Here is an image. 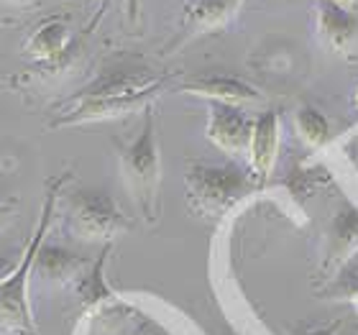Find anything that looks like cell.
I'll list each match as a JSON object with an SVG mask.
<instances>
[{"label":"cell","instance_id":"obj_1","mask_svg":"<svg viewBox=\"0 0 358 335\" xmlns=\"http://www.w3.org/2000/svg\"><path fill=\"white\" fill-rule=\"evenodd\" d=\"M69 179H72V174L64 171L62 177H54L46 182L44 205H41V215H38L36 231H34V236H31L26 248H23L21 259H18V266L13 269V274L0 284V333L36 335V320H34L31 302H29V279H31V274H34V264H36L38 251H41L46 236L52 231L59 194Z\"/></svg>","mask_w":358,"mask_h":335},{"label":"cell","instance_id":"obj_2","mask_svg":"<svg viewBox=\"0 0 358 335\" xmlns=\"http://www.w3.org/2000/svg\"><path fill=\"white\" fill-rule=\"evenodd\" d=\"M118 166L131 200L146 223L159 218V185H162V151H159L157 115L151 108L143 111V126L134 141L118 143Z\"/></svg>","mask_w":358,"mask_h":335},{"label":"cell","instance_id":"obj_3","mask_svg":"<svg viewBox=\"0 0 358 335\" xmlns=\"http://www.w3.org/2000/svg\"><path fill=\"white\" fill-rule=\"evenodd\" d=\"M187 208L200 218H223L254 194L259 185L246 169L236 164L189 162L185 174Z\"/></svg>","mask_w":358,"mask_h":335},{"label":"cell","instance_id":"obj_4","mask_svg":"<svg viewBox=\"0 0 358 335\" xmlns=\"http://www.w3.org/2000/svg\"><path fill=\"white\" fill-rule=\"evenodd\" d=\"M131 218L108 192L80 190L67 194V228L72 236L90 243H113L123 231H131Z\"/></svg>","mask_w":358,"mask_h":335},{"label":"cell","instance_id":"obj_5","mask_svg":"<svg viewBox=\"0 0 358 335\" xmlns=\"http://www.w3.org/2000/svg\"><path fill=\"white\" fill-rule=\"evenodd\" d=\"M164 87L136 90V92H100V95H83L77 92L67 100V111L52 120V128H75L97 120L123 118L131 113L151 108V100Z\"/></svg>","mask_w":358,"mask_h":335},{"label":"cell","instance_id":"obj_6","mask_svg":"<svg viewBox=\"0 0 358 335\" xmlns=\"http://www.w3.org/2000/svg\"><path fill=\"white\" fill-rule=\"evenodd\" d=\"M358 251V208L353 202L343 200L341 208L333 213L328 231H325V251H322L320 274L322 279L338 276V271L348 264Z\"/></svg>","mask_w":358,"mask_h":335},{"label":"cell","instance_id":"obj_7","mask_svg":"<svg viewBox=\"0 0 358 335\" xmlns=\"http://www.w3.org/2000/svg\"><path fill=\"white\" fill-rule=\"evenodd\" d=\"M251 131H254V118H248L246 111L238 105L228 103H213L210 100L208 113V128L205 134L217 149L225 154H248V143H251Z\"/></svg>","mask_w":358,"mask_h":335},{"label":"cell","instance_id":"obj_8","mask_svg":"<svg viewBox=\"0 0 358 335\" xmlns=\"http://www.w3.org/2000/svg\"><path fill=\"white\" fill-rule=\"evenodd\" d=\"M279 141H282V113L266 111L254 120L251 143H248V162H251V177L259 187H264L271 177L279 157Z\"/></svg>","mask_w":358,"mask_h":335},{"label":"cell","instance_id":"obj_9","mask_svg":"<svg viewBox=\"0 0 358 335\" xmlns=\"http://www.w3.org/2000/svg\"><path fill=\"white\" fill-rule=\"evenodd\" d=\"M179 92L197 97H208L213 103H228V105H254L262 103L264 95L254 85H248L246 80H241L236 75H225V72H213V75H200L187 80L185 85H179Z\"/></svg>","mask_w":358,"mask_h":335},{"label":"cell","instance_id":"obj_10","mask_svg":"<svg viewBox=\"0 0 358 335\" xmlns=\"http://www.w3.org/2000/svg\"><path fill=\"white\" fill-rule=\"evenodd\" d=\"M317 34L336 54H351L358 49V13L345 10L338 3L317 0Z\"/></svg>","mask_w":358,"mask_h":335},{"label":"cell","instance_id":"obj_11","mask_svg":"<svg viewBox=\"0 0 358 335\" xmlns=\"http://www.w3.org/2000/svg\"><path fill=\"white\" fill-rule=\"evenodd\" d=\"M243 0H192L182 18V31L187 36L220 31L238 15Z\"/></svg>","mask_w":358,"mask_h":335},{"label":"cell","instance_id":"obj_12","mask_svg":"<svg viewBox=\"0 0 358 335\" xmlns=\"http://www.w3.org/2000/svg\"><path fill=\"white\" fill-rule=\"evenodd\" d=\"M87 266L90 261L85 256L44 241V246L36 256V264H34V271L49 284H75Z\"/></svg>","mask_w":358,"mask_h":335},{"label":"cell","instance_id":"obj_13","mask_svg":"<svg viewBox=\"0 0 358 335\" xmlns=\"http://www.w3.org/2000/svg\"><path fill=\"white\" fill-rule=\"evenodd\" d=\"M72 31H69V18L67 15H52L44 18L36 29L31 31L23 52L29 54L34 62H46L64 54L72 46Z\"/></svg>","mask_w":358,"mask_h":335},{"label":"cell","instance_id":"obj_14","mask_svg":"<svg viewBox=\"0 0 358 335\" xmlns=\"http://www.w3.org/2000/svg\"><path fill=\"white\" fill-rule=\"evenodd\" d=\"M113 251V243H105L103 251L97 253L95 261H90V266L83 271V276L75 282V290L87 307H100L115 302V292L110 290V284L105 279V264Z\"/></svg>","mask_w":358,"mask_h":335},{"label":"cell","instance_id":"obj_15","mask_svg":"<svg viewBox=\"0 0 358 335\" xmlns=\"http://www.w3.org/2000/svg\"><path fill=\"white\" fill-rule=\"evenodd\" d=\"M294 126H297L299 138H302L310 149H322V146L333 138V134H330V120L325 118V113L317 111L315 105H302V108L294 113Z\"/></svg>","mask_w":358,"mask_h":335},{"label":"cell","instance_id":"obj_16","mask_svg":"<svg viewBox=\"0 0 358 335\" xmlns=\"http://www.w3.org/2000/svg\"><path fill=\"white\" fill-rule=\"evenodd\" d=\"M15 210H18V200L15 197H0V228H6L13 220Z\"/></svg>","mask_w":358,"mask_h":335},{"label":"cell","instance_id":"obj_17","mask_svg":"<svg viewBox=\"0 0 358 335\" xmlns=\"http://www.w3.org/2000/svg\"><path fill=\"white\" fill-rule=\"evenodd\" d=\"M338 292H341L345 299H353V302H358V274L348 276V279L343 282V287H341Z\"/></svg>","mask_w":358,"mask_h":335},{"label":"cell","instance_id":"obj_18","mask_svg":"<svg viewBox=\"0 0 358 335\" xmlns=\"http://www.w3.org/2000/svg\"><path fill=\"white\" fill-rule=\"evenodd\" d=\"M15 266H18V259H8V256H0V284H3L8 276L13 274Z\"/></svg>","mask_w":358,"mask_h":335},{"label":"cell","instance_id":"obj_19","mask_svg":"<svg viewBox=\"0 0 358 335\" xmlns=\"http://www.w3.org/2000/svg\"><path fill=\"white\" fill-rule=\"evenodd\" d=\"M338 330H341V322H333V325H325V328L307 330V333H299V335H338Z\"/></svg>","mask_w":358,"mask_h":335},{"label":"cell","instance_id":"obj_20","mask_svg":"<svg viewBox=\"0 0 358 335\" xmlns=\"http://www.w3.org/2000/svg\"><path fill=\"white\" fill-rule=\"evenodd\" d=\"M3 6H15V8H38L44 0H0Z\"/></svg>","mask_w":358,"mask_h":335},{"label":"cell","instance_id":"obj_21","mask_svg":"<svg viewBox=\"0 0 358 335\" xmlns=\"http://www.w3.org/2000/svg\"><path fill=\"white\" fill-rule=\"evenodd\" d=\"M330 3H338V6H343L345 10H353V13H358V0H330Z\"/></svg>","mask_w":358,"mask_h":335},{"label":"cell","instance_id":"obj_22","mask_svg":"<svg viewBox=\"0 0 358 335\" xmlns=\"http://www.w3.org/2000/svg\"><path fill=\"white\" fill-rule=\"evenodd\" d=\"M131 10H136V0H131Z\"/></svg>","mask_w":358,"mask_h":335},{"label":"cell","instance_id":"obj_23","mask_svg":"<svg viewBox=\"0 0 358 335\" xmlns=\"http://www.w3.org/2000/svg\"><path fill=\"white\" fill-rule=\"evenodd\" d=\"M356 105H358V90H356Z\"/></svg>","mask_w":358,"mask_h":335},{"label":"cell","instance_id":"obj_24","mask_svg":"<svg viewBox=\"0 0 358 335\" xmlns=\"http://www.w3.org/2000/svg\"><path fill=\"white\" fill-rule=\"evenodd\" d=\"M223 335H236V333H223Z\"/></svg>","mask_w":358,"mask_h":335}]
</instances>
